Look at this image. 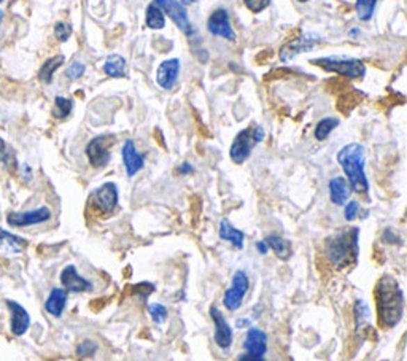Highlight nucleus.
I'll return each instance as SVG.
<instances>
[{
    "mask_svg": "<svg viewBox=\"0 0 407 361\" xmlns=\"http://www.w3.org/2000/svg\"><path fill=\"white\" fill-rule=\"evenodd\" d=\"M378 321L382 326H397L404 314V293L392 275H383L376 287Z\"/></svg>",
    "mask_w": 407,
    "mask_h": 361,
    "instance_id": "f257e3e1",
    "label": "nucleus"
},
{
    "mask_svg": "<svg viewBox=\"0 0 407 361\" xmlns=\"http://www.w3.org/2000/svg\"><path fill=\"white\" fill-rule=\"evenodd\" d=\"M360 227H347L325 241V253L330 263L342 269L358 259Z\"/></svg>",
    "mask_w": 407,
    "mask_h": 361,
    "instance_id": "f03ea898",
    "label": "nucleus"
},
{
    "mask_svg": "<svg viewBox=\"0 0 407 361\" xmlns=\"http://www.w3.org/2000/svg\"><path fill=\"white\" fill-rule=\"evenodd\" d=\"M337 163L345 172L347 182L352 191L365 194L369 190V182L365 174L366 164V150L361 143H349L339 150Z\"/></svg>",
    "mask_w": 407,
    "mask_h": 361,
    "instance_id": "7ed1b4c3",
    "label": "nucleus"
},
{
    "mask_svg": "<svg viewBox=\"0 0 407 361\" xmlns=\"http://www.w3.org/2000/svg\"><path fill=\"white\" fill-rule=\"evenodd\" d=\"M264 138V129L261 126H250L247 129H244L239 132L234 138L230 154L231 159L236 164H242L250 158L252 154L253 148L258 145V143L263 142Z\"/></svg>",
    "mask_w": 407,
    "mask_h": 361,
    "instance_id": "20e7f679",
    "label": "nucleus"
},
{
    "mask_svg": "<svg viewBox=\"0 0 407 361\" xmlns=\"http://www.w3.org/2000/svg\"><path fill=\"white\" fill-rule=\"evenodd\" d=\"M314 65H319L323 70L333 74L349 77V79H361L366 74L365 64L360 59H344V58H319L310 61Z\"/></svg>",
    "mask_w": 407,
    "mask_h": 361,
    "instance_id": "39448f33",
    "label": "nucleus"
},
{
    "mask_svg": "<svg viewBox=\"0 0 407 361\" xmlns=\"http://www.w3.org/2000/svg\"><path fill=\"white\" fill-rule=\"evenodd\" d=\"M245 353L237 358V361H266L267 353V335L260 328H250L245 336Z\"/></svg>",
    "mask_w": 407,
    "mask_h": 361,
    "instance_id": "423d86ee",
    "label": "nucleus"
},
{
    "mask_svg": "<svg viewBox=\"0 0 407 361\" xmlns=\"http://www.w3.org/2000/svg\"><path fill=\"white\" fill-rule=\"evenodd\" d=\"M115 137L113 136H97L94 137L91 142L88 143L86 147V157L89 159V164L93 168H105L110 163L111 153H110V145L113 143Z\"/></svg>",
    "mask_w": 407,
    "mask_h": 361,
    "instance_id": "0eeeda50",
    "label": "nucleus"
},
{
    "mask_svg": "<svg viewBox=\"0 0 407 361\" xmlns=\"http://www.w3.org/2000/svg\"><path fill=\"white\" fill-rule=\"evenodd\" d=\"M250 288V280L244 271H237L232 277V285L223 294V304L228 310H237L244 303L245 294Z\"/></svg>",
    "mask_w": 407,
    "mask_h": 361,
    "instance_id": "6e6552de",
    "label": "nucleus"
},
{
    "mask_svg": "<svg viewBox=\"0 0 407 361\" xmlns=\"http://www.w3.org/2000/svg\"><path fill=\"white\" fill-rule=\"evenodd\" d=\"M154 3L161 8V12L166 13L172 21H174L183 34H186L189 37L193 35L194 29L191 26V21L188 18L185 5H182V2H178V0H154Z\"/></svg>",
    "mask_w": 407,
    "mask_h": 361,
    "instance_id": "1a4fd4ad",
    "label": "nucleus"
},
{
    "mask_svg": "<svg viewBox=\"0 0 407 361\" xmlns=\"http://www.w3.org/2000/svg\"><path fill=\"white\" fill-rule=\"evenodd\" d=\"M321 40L323 38L317 34L299 35L298 38H294V40H289L288 43H285V45L280 48V51H278V56H280L282 63H289L292 59L299 56L301 53L312 51L315 45L321 43Z\"/></svg>",
    "mask_w": 407,
    "mask_h": 361,
    "instance_id": "9d476101",
    "label": "nucleus"
},
{
    "mask_svg": "<svg viewBox=\"0 0 407 361\" xmlns=\"http://www.w3.org/2000/svg\"><path fill=\"white\" fill-rule=\"evenodd\" d=\"M118 186L115 183L107 182L93 193V204L102 214H111L118 205Z\"/></svg>",
    "mask_w": 407,
    "mask_h": 361,
    "instance_id": "9b49d317",
    "label": "nucleus"
},
{
    "mask_svg": "<svg viewBox=\"0 0 407 361\" xmlns=\"http://www.w3.org/2000/svg\"><path fill=\"white\" fill-rule=\"evenodd\" d=\"M207 29L212 35L223 37L225 40L230 42L236 40V32L232 31L230 15H228L225 8L215 10V12L210 15V18L207 21Z\"/></svg>",
    "mask_w": 407,
    "mask_h": 361,
    "instance_id": "f8f14e48",
    "label": "nucleus"
},
{
    "mask_svg": "<svg viewBox=\"0 0 407 361\" xmlns=\"http://www.w3.org/2000/svg\"><path fill=\"white\" fill-rule=\"evenodd\" d=\"M210 316H212V320H214V325H215V342L218 344V347H221L223 350L231 348L232 339H234L232 337V328L228 325L225 315H223L220 310L215 307V305H212Z\"/></svg>",
    "mask_w": 407,
    "mask_h": 361,
    "instance_id": "ddd939ff",
    "label": "nucleus"
},
{
    "mask_svg": "<svg viewBox=\"0 0 407 361\" xmlns=\"http://www.w3.org/2000/svg\"><path fill=\"white\" fill-rule=\"evenodd\" d=\"M180 74V59H167L156 70V81L163 90H172Z\"/></svg>",
    "mask_w": 407,
    "mask_h": 361,
    "instance_id": "4468645a",
    "label": "nucleus"
},
{
    "mask_svg": "<svg viewBox=\"0 0 407 361\" xmlns=\"http://www.w3.org/2000/svg\"><path fill=\"white\" fill-rule=\"evenodd\" d=\"M61 283H63L65 291L72 293H83L93 290V283L78 274L77 268L72 264L67 266V268L61 272Z\"/></svg>",
    "mask_w": 407,
    "mask_h": 361,
    "instance_id": "2eb2a0df",
    "label": "nucleus"
},
{
    "mask_svg": "<svg viewBox=\"0 0 407 361\" xmlns=\"http://www.w3.org/2000/svg\"><path fill=\"white\" fill-rule=\"evenodd\" d=\"M51 218V212L48 207H40L31 212H21V214H10L8 215V223L11 226H32V225H40Z\"/></svg>",
    "mask_w": 407,
    "mask_h": 361,
    "instance_id": "dca6fc26",
    "label": "nucleus"
},
{
    "mask_svg": "<svg viewBox=\"0 0 407 361\" xmlns=\"http://www.w3.org/2000/svg\"><path fill=\"white\" fill-rule=\"evenodd\" d=\"M121 157H122V163H125V169L127 177H134L137 172H141L145 166L143 157L141 153L137 152L136 143L134 141H126L125 145H122L121 150Z\"/></svg>",
    "mask_w": 407,
    "mask_h": 361,
    "instance_id": "f3484780",
    "label": "nucleus"
},
{
    "mask_svg": "<svg viewBox=\"0 0 407 361\" xmlns=\"http://www.w3.org/2000/svg\"><path fill=\"white\" fill-rule=\"evenodd\" d=\"M7 305L11 312V331H13V335L16 336H22L31 323L29 314L26 312V309L22 307V305L15 301H8Z\"/></svg>",
    "mask_w": 407,
    "mask_h": 361,
    "instance_id": "a211bd4d",
    "label": "nucleus"
},
{
    "mask_svg": "<svg viewBox=\"0 0 407 361\" xmlns=\"http://www.w3.org/2000/svg\"><path fill=\"white\" fill-rule=\"evenodd\" d=\"M328 188H330V198L333 204L336 205L347 204L350 194H352V188H350L347 179H344V177H334V179L330 180Z\"/></svg>",
    "mask_w": 407,
    "mask_h": 361,
    "instance_id": "6ab92c4d",
    "label": "nucleus"
},
{
    "mask_svg": "<svg viewBox=\"0 0 407 361\" xmlns=\"http://www.w3.org/2000/svg\"><path fill=\"white\" fill-rule=\"evenodd\" d=\"M220 237L223 239V241L231 242L234 246V248H237V250L244 248L245 234L241 230L234 227L230 220H226V218L221 220V223H220Z\"/></svg>",
    "mask_w": 407,
    "mask_h": 361,
    "instance_id": "aec40b11",
    "label": "nucleus"
},
{
    "mask_svg": "<svg viewBox=\"0 0 407 361\" xmlns=\"http://www.w3.org/2000/svg\"><path fill=\"white\" fill-rule=\"evenodd\" d=\"M65 304H67V291L64 290V288H54V290H51V293H49L47 303H45V309H47V312L49 315L59 316L64 312Z\"/></svg>",
    "mask_w": 407,
    "mask_h": 361,
    "instance_id": "412c9836",
    "label": "nucleus"
},
{
    "mask_svg": "<svg viewBox=\"0 0 407 361\" xmlns=\"http://www.w3.org/2000/svg\"><path fill=\"white\" fill-rule=\"evenodd\" d=\"M264 242L267 243V247L277 255V258H280L283 261L292 258V255H293L292 243H289L287 239H283L277 234H271L264 239Z\"/></svg>",
    "mask_w": 407,
    "mask_h": 361,
    "instance_id": "4be33fe9",
    "label": "nucleus"
},
{
    "mask_svg": "<svg viewBox=\"0 0 407 361\" xmlns=\"http://www.w3.org/2000/svg\"><path fill=\"white\" fill-rule=\"evenodd\" d=\"M104 72L109 77H113V79H125L126 77V59L122 58L121 54H110V56L105 59Z\"/></svg>",
    "mask_w": 407,
    "mask_h": 361,
    "instance_id": "5701e85b",
    "label": "nucleus"
},
{
    "mask_svg": "<svg viewBox=\"0 0 407 361\" xmlns=\"http://www.w3.org/2000/svg\"><path fill=\"white\" fill-rule=\"evenodd\" d=\"M64 64V56L63 54H59V56H54V58H49L47 63L42 65L40 72H38V79H40L43 83H51L53 80V75L54 72L58 70L61 65Z\"/></svg>",
    "mask_w": 407,
    "mask_h": 361,
    "instance_id": "b1692460",
    "label": "nucleus"
},
{
    "mask_svg": "<svg viewBox=\"0 0 407 361\" xmlns=\"http://www.w3.org/2000/svg\"><path fill=\"white\" fill-rule=\"evenodd\" d=\"M145 21H147V26L150 29L153 31L164 29L166 26L164 13L161 12V8L156 3H150L147 7V18H145Z\"/></svg>",
    "mask_w": 407,
    "mask_h": 361,
    "instance_id": "393cba45",
    "label": "nucleus"
},
{
    "mask_svg": "<svg viewBox=\"0 0 407 361\" xmlns=\"http://www.w3.org/2000/svg\"><path fill=\"white\" fill-rule=\"evenodd\" d=\"M0 247L10 248L13 250V252H21V250L26 247V241L18 236L10 234V232L3 231L2 227H0Z\"/></svg>",
    "mask_w": 407,
    "mask_h": 361,
    "instance_id": "a878e982",
    "label": "nucleus"
},
{
    "mask_svg": "<svg viewBox=\"0 0 407 361\" xmlns=\"http://www.w3.org/2000/svg\"><path fill=\"white\" fill-rule=\"evenodd\" d=\"M337 126H339L337 118H323L315 127V138L320 142L326 141L328 136H330Z\"/></svg>",
    "mask_w": 407,
    "mask_h": 361,
    "instance_id": "bb28decb",
    "label": "nucleus"
},
{
    "mask_svg": "<svg viewBox=\"0 0 407 361\" xmlns=\"http://www.w3.org/2000/svg\"><path fill=\"white\" fill-rule=\"evenodd\" d=\"M377 0H356V16L360 21H369L374 16Z\"/></svg>",
    "mask_w": 407,
    "mask_h": 361,
    "instance_id": "cd10ccee",
    "label": "nucleus"
},
{
    "mask_svg": "<svg viewBox=\"0 0 407 361\" xmlns=\"http://www.w3.org/2000/svg\"><path fill=\"white\" fill-rule=\"evenodd\" d=\"M72 109H74V102L70 101V99L63 97V96H58L54 99V116L56 118H67V116L70 115Z\"/></svg>",
    "mask_w": 407,
    "mask_h": 361,
    "instance_id": "c85d7f7f",
    "label": "nucleus"
},
{
    "mask_svg": "<svg viewBox=\"0 0 407 361\" xmlns=\"http://www.w3.org/2000/svg\"><path fill=\"white\" fill-rule=\"evenodd\" d=\"M148 312H150V316H152L154 323L161 325L163 321L167 320V309L164 307L163 304H159V303L150 304L148 305Z\"/></svg>",
    "mask_w": 407,
    "mask_h": 361,
    "instance_id": "c756f323",
    "label": "nucleus"
},
{
    "mask_svg": "<svg viewBox=\"0 0 407 361\" xmlns=\"http://www.w3.org/2000/svg\"><path fill=\"white\" fill-rule=\"evenodd\" d=\"M97 350V344L94 341H83L80 346L77 347V355L81 358H86V357H93L94 353H96Z\"/></svg>",
    "mask_w": 407,
    "mask_h": 361,
    "instance_id": "7c9ffc66",
    "label": "nucleus"
},
{
    "mask_svg": "<svg viewBox=\"0 0 407 361\" xmlns=\"http://www.w3.org/2000/svg\"><path fill=\"white\" fill-rule=\"evenodd\" d=\"M355 316H356V323L361 325L363 321L367 320L369 316V305H367L363 299H358L355 304Z\"/></svg>",
    "mask_w": 407,
    "mask_h": 361,
    "instance_id": "2f4dec72",
    "label": "nucleus"
},
{
    "mask_svg": "<svg viewBox=\"0 0 407 361\" xmlns=\"http://www.w3.org/2000/svg\"><path fill=\"white\" fill-rule=\"evenodd\" d=\"M54 35L59 42H67L72 35V26L69 23H58L54 27Z\"/></svg>",
    "mask_w": 407,
    "mask_h": 361,
    "instance_id": "473e14b6",
    "label": "nucleus"
},
{
    "mask_svg": "<svg viewBox=\"0 0 407 361\" xmlns=\"http://www.w3.org/2000/svg\"><path fill=\"white\" fill-rule=\"evenodd\" d=\"M85 70H86L85 64H83V63H74L69 69H67L65 75H67V79H69V80H78V79H81L83 75H85Z\"/></svg>",
    "mask_w": 407,
    "mask_h": 361,
    "instance_id": "72a5a7b5",
    "label": "nucleus"
},
{
    "mask_svg": "<svg viewBox=\"0 0 407 361\" xmlns=\"http://www.w3.org/2000/svg\"><path fill=\"white\" fill-rule=\"evenodd\" d=\"M244 3L247 5V8L253 13H261L271 5V0H244Z\"/></svg>",
    "mask_w": 407,
    "mask_h": 361,
    "instance_id": "f704fd0d",
    "label": "nucleus"
},
{
    "mask_svg": "<svg viewBox=\"0 0 407 361\" xmlns=\"http://www.w3.org/2000/svg\"><path fill=\"white\" fill-rule=\"evenodd\" d=\"M360 214V204L356 201H349L345 204V210H344V215H345V220L347 221H353L356 216Z\"/></svg>",
    "mask_w": 407,
    "mask_h": 361,
    "instance_id": "c9c22d12",
    "label": "nucleus"
},
{
    "mask_svg": "<svg viewBox=\"0 0 407 361\" xmlns=\"http://www.w3.org/2000/svg\"><path fill=\"white\" fill-rule=\"evenodd\" d=\"M383 241L387 243H401V237L398 236V232H394L392 227H387L385 231H383V236H382Z\"/></svg>",
    "mask_w": 407,
    "mask_h": 361,
    "instance_id": "e433bc0d",
    "label": "nucleus"
},
{
    "mask_svg": "<svg viewBox=\"0 0 407 361\" xmlns=\"http://www.w3.org/2000/svg\"><path fill=\"white\" fill-rule=\"evenodd\" d=\"M134 291L141 294L142 298H147L150 293L154 291V285H152V283H138V285L134 288Z\"/></svg>",
    "mask_w": 407,
    "mask_h": 361,
    "instance_id": "4c0bfd02",
    "label": "nucleus"
},
{
    "mask_svg": "<svg viewBox=\"0 0 407 361\" xmlns=\"http://www.w3.org/2000/svg\"><path fill=\"white\" fill-rule=\"evenodd\" d=\"M0 159H2L5 164L13 163V157H11V153L8 152V147L5 145V142L2 141V137H0Z\"/></svg>",
    "mask_w": 407,
    "mask_h": 361,
    "instance_id": "58836bf2",
    "label": "nucleus"
},
{
    "mask_svg": "<svg viewBox=\"0 0 407 361\" xmlns=\"http://www.w3.org/2000/svg\"><path fill=\"white\" fill-rule=\"evenodd\" d=\"M191 172H193V166L189 163H183L180 168H178V174H182V175H188V174H191Z\"/></svg>",
    "mask_w": 407,
    "mask_h": 361,
    "instance_id": "ea45409f",
    "label": "nucleus"
},
{
    "mask_svg": "<svg viewBox=\"0 0 407 361\" xmlns=\"http://www.w3.org/2000/svg\"><path fill=\"white\" fill-rule=\"evenodd\" d=\"M256 247H258V252H260L261 255H266V253H267V250H269V247H267V243H266L264 241H261V242L256 243Z\"/></svg>",
    "mask_w": 407,
    "mask_h": 361,
    "instance_id": "a19ab883",
    "label": "nucleus"
},
{
    "mask_svg": "<svg viewBox=\"0 0 407 361\" xmlns=\"http://www.w3.org/2000/svg\"><path fill=\"white\" fill-rule=\"evenodd\" d=\"M237 326L242 328V326H248V320H237Z\"/></svg>",
    "mask_w": 407,
    "mask_h": 361,
    "instance_id": "79ce46f5",
    "label": "nucleus"
},
{
    "mask_svg": "<svg viewBox=\"0 0 407 361\" xmlns=\"http://www.w3.org/2000/svg\"><path fill=\"white\" fill-rule=\"evenodd\" d=\"M198 0H182V5H191V3H196Z\"/></svg>",
    "mask_w": 407,
    "mask_h": 361,
    "instance_id": "37998d69",
    "label": "nucleus"
},
{
    "mask_svg": "<svg viewBox=\"0 0 407 361\" xmlns=\"http://www.w3.org/2000/svg\"><path fill=\"white\" fill-rule=\"evenodd\" d=\"M298 2H303L304 3V2H309V0H298Z\"/></svg>",
    "mask_w": 407,
    "mask_h": 361,
    "instance_id": "c03bdc74",
    "label": "nucleus"
},
{
    "mask_svg": "<svg viewBox=\"0 0 407 361\" xmlns=\"http://www.w3.org/2000/svg\"><path fill=\"white\" fill-rule=\"evenodd\" d=\"M0 21H2V12H0Z\"/></svg>",
    "mask_w": 407,
    "mask_h": 361,
    "instance_id": "a18cd8bd",
    "label": "nucleus"
},
{
    "mask_svg": "<svg viewBox=\"0 0 407 361\" xmlns=\"http://www.w3.org/2000/svg\"><path fill=\"white\" fill-rule=\"evenodd\" d=\"M0 2H2V0H0Z\"/></svg>",
    "mask_w": 407,
    "mask_h": 361,
    "instance_id": "49530a36",
    "label": "nucleus"
}]
</instances>
